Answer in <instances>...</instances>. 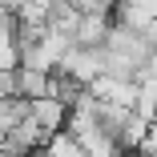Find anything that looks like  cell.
<instances>
[{
	"mask_svg": "<svg viewBox=\"0 0 157 157\" xmlns=\"http://www.w3.org/2000/svg\"><path fill=\"white\" fill-rule=\"evenodd\" d=\"M44 157H89V153H85V145H81V141H77L69 129H65V133H56V137L48 141Z\"/></svg>",
	"mask_w": 157,
	"mask_h": 157,
	"instance_id": "cell-4",
	"label": "cell"
},
{
	"mask_svg": "<svg viewBox=\"0 0 157 157\" xmlns=\"http://www.w3.org/2000/svg\"><path fill=\"white\" fill-rule=\"evenodd\" d=\"M69 4L81 16H113V8L121 4V0H69Z\"/></svg>",
	"mask_w": 157,
	"mask_h": 157,
	"instance_id": "cell-5",
	"label": "cell"
},
{
	"mask_svg": "<svg viewBox=\"0 0 157 157\" xmlns=\"http://www.w3.org/2000/svg\"><path fill=\"white\" fill-rule=\"evenodd\" d=\"M24 65V24L16 12H0V77H12Z\"/></svg>",
	"mask_w": 157,
	"mask_h": 157,
	"instance_id": "cell-1",
	"label": "cell"
},
{
	"mask_svg": "<svg viewBox=\"0 0 157 157\" xmlns=\"http://www.w3.org/2000/svg\"><path fill=\"white\" fill-rule=\"evenodd\" d=\"M109 33H113V16H81V28H77V48H105L109 44Z\"/></svg>",
	"mask_w": 157,
	"mask_h": 157,
	"instance_id": "cell-3",
	"label": "cell"
},
{
	"mask_svg": "<svg viewBox=\"0 0 157 157\" xmlns=\"http://www.w3.org/2000/svg\"><path fill=\"white\" fill-rule=\"evenodd\" d=\"M33 113V101H24V97H0V149L8 145V137L16 133V125Z\"/></svg>",
	"mask_w": 157,
	"mask_h": 157,
	"instance_id": "cell-2",
	"label": "cell"
}]
</instances>
